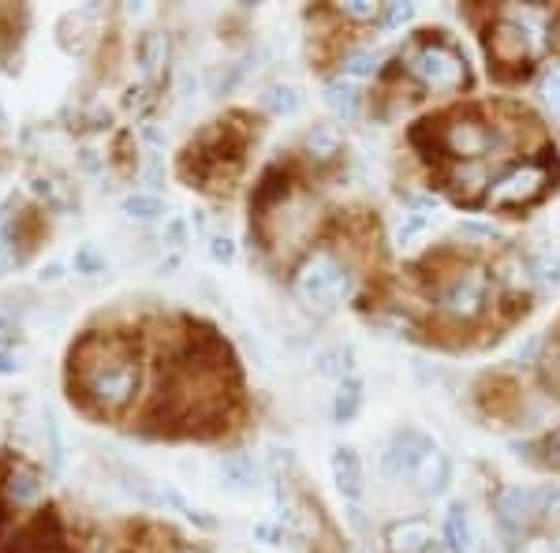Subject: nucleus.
<instances>
[{
  "instance_id": "f257e3e1",
  "label": "nucleus",
  "mask_w": 560,
  "mask_h": 553,
  "mask_svg": "<svg viewBox=\"0 0 560 553\" xmlns=\"http://www.w3.org/2000/svg\"><path fill=\"white\" fill-rule=\"evenodd\" d=\"M79 382H83L86 397L94 400L105 412H120L127 400L139 389V363L135 352L116 337H90L79 348Z\"/></svg>"
},
{
  "instance_id": "f03ea898",
  "label": "nucleus",
  "mask_w": 560,
  "mask_h": 553,
  "mask_svg": "<svg viewBox=\"0 0 560 553\" xmlns=\"http://www.w3.org/2000/svg\"><path fill=\"white\" fill-rule=\"evenodd\" d=\"M351 273L329 247H318L303 258V266L295 270V296L303 299L314 311H329L340 299L348 296Z\"/></svg>"
},
{
  "instance_id": "7ed1b4c3",
  "label": "nucleus",
  "mask_w": 560,
  "mask_h": 553,
  "mask_svg": "<svg viewBox=\"0 0 560 553\" xmlns=\"http://www.w3.org/2000/svg\"><path fill=\"white\" fill-rule=\"evenodd\" d=\"M411 79L434 94H456L467 83V60L448 42H419L407 49Z\"/></svg>"
},
{
  "instance_id": "20e7f679",
  "label": "nucleus",
  "mask_w": 560,
  "mask_h": 553,
  "mask_svg": "<svg viewBox=\"0 0 560 553\" xmlns=\"http://www.w3.org/2000/svg\"><path fill=\"white\" fill-rule=\"evenodd\" d=\"M549 187V169L542 161H519L504 172L501 180H493L490 202L501 210H516V206H531L546 195Z\"/></svg>"
},
{
  "instance_id": "39448f33",
  "label": "nucleus",
  "mask_w": 560,
  "mask_h": 553,
  "mask_svg": "<svg viewBox=\"0 0 560 553\" xmlns=\"http://www.w3.org/2000/svg\"><path fill=\"white\" fill-rule=\"evenodd\" d=\"M560 490H531V486H512L497 497V516L508 531L531 527L538 516H557Z\"/></svg>"
},
{
  "instance_id": "423d86ee",
  "label": "nucleus",
  "mask_w": 560,
  "mask_h": 553,
  "mask_svg": "<svg viewBox=\"0 0 560 553\" xmlns=\"http://www.w3.org/2000/svg\"><path fill=\"white\" fill-rule=\"evenodd\" d=\"M486 296H490V277L482 270H460L452 281H445L441 288V311L456 322H471L482 314L486 307Z\"/></svg>"
},
{
  "instance_id": "0eeeda50",
  "label": "nucleus",
  "mask_w": 560,
  "mask_h": 553,
  "mask_svg": "<svg viewBox=\"0 0 560 553\" xmlns=\"http://www.w3.org/2000/svg\"><path fill=\"white\" fill-rule=\"evenodd\" d=\"M437 142H441V150L452 157H463V161H475L490 150L493 142V131L471 113H456L448 116L445 124L437 128Z\"/></svg>"
},
{
  "instance_id": "6e6552de",
  "label": "nucleus",
  "mask_w": 560,
  "mask_h": 553,
  "mask_svg": "<svg viewBox=\"0 0 560 553\" xmlns=\"http://www.w3.org/2000/svg\"><path fill=\"white\" fill-rule=\"evenodd\" d=\"M531 30L527 23H516V19H497L490 30V57L504 68H516V64H527L531 57Z\"/></svg>"
},
{
  "instance_id": "1a4fd4ad",
  "label": "nucleus",
  "mask_w": 560,
  "mask_h": 553,
  "mask_svg": "<svg viewBox=\"0 0 560 553\" xmlns=\"http://www.w3.org/2000/svg\"><path fill=\"white\" fill-rule=\"evenodd\" d=\"M385 546H389V553H441L434 527L426 520H396L385 531Z\"/></svg>"
},
{
  "instance_id": "9d476101",
  "label": "nucleus",
  "mask_w": 560,
  "mask_h": 553,
  "mask_svg": "<svg viewBox=\"0 0 560 553\" xmlns=\"http://www.w3.org/2000/svg\"><path fill=\"white\" fill-rule=\"evenodd\" d=\"M434 441H426L422 434H415V430H404V434H396L389 445V453H385V464H389L392 475H407L411 479V471H415V464L422 460V453L430 449Z\"/></svg>"
},
{
  "instance_id": "9b49d317",
  "label": "nucleus",
  "mask_w": 560,
  "mask_h": 553,
  "mask_svg": "<svg viewBox=\"0 0 560 553\" xmlns=\"http://www.w3.org/2000/svg\"><path fill=\"white\" fill-rule=\"evenodd\" d=\"M434 221H437V202L419 199L404 217H400V225H396V247H400V251H411V247L430 232Z\"/></svg>"
},
{
  "instance_id": "f8f14e48",
  "label": "nucleus",
  "mask_w": 560,
  "mask_h": 553,
  "mask_svg": "<svg viewBox=\"0 0 560 553\" xmlns=\"http://www.w3.org/2000/svg\"><path fill=\"white\" fill-rule=\"evenodd\" d=\"M448 475H452V468H448V456L437 449V445H430L426 453H422V460L415 464V471H411V483L419 486L422 494H441L448 486Z\"/></svg>"
},
{
  "instance_id": "ddd939ff",
  "label": "nucleus",
  "mask_w": 560,
  "mask_h": 553,
  "mask_svg": "<svg viewBox=\"0 0 560 553\" xmlns=\"http://www.w3.org/2000/svg\"><path fill=\"white\" fill-rule=\"evenodd\" d=\"M333 479H336V490L348 497V501H355V497L363 494V460H359V453L351 445L333 449Z\"/></svg>"
},
{
  "instance_id": "4468645a",
  "label": "nucleus",
  "mask_w": 560,
  "mask_h": 553,
  "mask_svg": "<svg viewBox=\"0 0 560 553\" xmlns=\"http://www.w3.org/2000/svg\"><path fill=\"white\" fill-rule=\"evenodd\" d=\"M4 497L12 505H34L42 497V475L23 460H15L12 471H8V483H4Z\"/></svg>"
},
{
  "instance_id": "2eb2a0df",
  "label": "nucleus",
  "mask_w": 560,
  "mask_h": 553,
  "mask_svg": "<svg viewBox=\"0 0 560 553\" xmlns=\"http://www.w3.org/2000/svg\"><path fill=\"white\" fill-rule=\"evenodd\" d=\"M217 471H221V486L236 490V494L254 490V483H258V468H254V460L247 453H224Z\"/></svg>"
},
{
  "instance_id": "dca6fc26",
  "label": "nucleus",
  "mask_w": 560,
  "mask_h": 553,
  "mask_svg": "<svg viewBox=\"0 0 560 553\" xmlns=\"http://www.w3.org/2000/svg\"><path fill=\"white\" fill-rule=\"evenodd\" d=\"M445 535H448V546H452V553H471V550H475V531H471V516H467V505H463V501L448 505Z\"/></svg>"
},
{
  "instance_id": "f3484780",
  "label": "nucleus",
  "mask_w": 560,
  "mask_h": 553,
  "mask_svg": "<svg viewBox=\"0 0 560 553\" xmlns=\"http://www.w3.org/2000/svg\"><path fill=\"white\" fill-rule=\"evenodd\" d=\"M325 101H329V109H333L340 120H355V116H359V105H363V94H359V86L348 83V79H336V83L325 86Z\"/></svg>"
},
{
  "instance_id": "a211bd4d",
  "label": "nucleus",
  "mask_w": 560,
  "mask_h": 553,
  "mask_svg": "<svg viewBox=\"0 0 560 553\" xmlns=\"http://www.w3.org/2000/svg\"><path fill=\"white\" fill-rule=\"evenodd\" d=\"M168 53H172V42H168L165 30H150L146 38H142L139 45V64L142 71L154 79V75H161V68L168 64Z\"/></svg>"
},
{
  "instance_id": "6ab92c4d",
  "label": "nucleus",
  "mask_w": 560,
  "mask_h": 553,
  "mask_svg": "<svg viewBox=\"0 0 560 553\" xmlns=\"http://www.w3.org/2000/svg\"><path fill=\"white\" fill-rule=\"evenodd\" d=\"M359 408H363V385L355 382V378H348V382H340V389H336L333 415L340 419V423H351V419L359 415Z\"/></svg>"
},
{
  "instance_id": "aec40b11",
  "label": "nucleus",
  "mask_w": 560,
  "mask_h": 553,
  "mask_svg": "<svg viewBox=\"0 0 560 553\" xmlns=\"http://www.w3.org/2000/svg\"><path fill=\"white\" fill-rule=\"evenodd\" d=\"M497 277H501L508 288H523V284H531L534 281V262H527L523 255H508L497 262Z\"/></svg>"
},
{
  "instance_id": "412c9836",
  "label": "nucleus",
  "mask_w": 560,
  "mask_h": 553,
  "mask_svg": "<svg viewBox=\"0 0 560 553\" xmlns=\"http://www.w3.org/2000/svg\"><path fill=\"white\" fill-rule=\"evenodd\" d=\"M262 101H266L269 113H277V116H295L299 113V105H303V98H299L295 86H269Z\"/></svg>"
},
{
  "instance_id": "4be33fe9",
  "label": "nucleus",
  "mask_w": 560,
  "mask_h": 553,
  "mask_svg": "<svg viewBox=\"0 0 560 553\" xmlns=\"http://www.w3.org/2000/svg\"><path fill=\"white\" fill-rule=\"evenodd\" d=\"M124 213L131 217V221H154V217H161V213H165V206H161V199H157V195L135 191V195H127V199H124Z\"/></svg>"
},
{
  "instance_id": "5701e85b",
  "label": "nucleus",
  "mask_w": 560,
  "mask_h": 553,
  "mask_svg": "<svg viewBox=\"0 0 560 553\" xmlns=\"http://www.w3.org/2000/svg\"><path fill=\"white\" fill-rule=\"evenodd\" d=\"M307 150L310 157H318V161H329V157L340 154V135L333 128H314L307 135Z\"/></svg>"
},
{
  "instance_id": "b1692460",
  "label": "nucleus",
  "mask_w": 560,
  "mask_h": 553,
  "mask_svg": "<svg viewBox=\"0 0 560 553\" xmlns=\"http://www.w3.org/2000/svg\"><path fill=\"white\" fill-rule=\"evenodd\" d=\"M538 94H542V105H546V113L553 116V124H560V64L546 68Z\"/></svg>"
},
{
  "instance_id": "393cba45",
  "label": "nucleus",
  "mask_w": 560,
  "mask_h": 553,
  "mask_svg": "<svg viewBox=\"0 0 560 553\" xmlns=\"http://www.w3.org/2000/svg\"><path fill=\"white\" fill-rule=\"evenodd\" d=\"M374 68H378V53H370V49H359V53H351L348 60H344V75L340 79H348V83H355V79H366V75H374Z\"/></svg>"
},
{
  "instance_id": "a878e982",
  "label": "nucleus",
  "mask_w": 560,
  "mask_h": 553,
  "mask_svg": "<svg viewBox=\"0 0 560 553\" xmlns=\"http://www.w3.org/2000/svg\"><path fill=\"white\" fill-rule=\"evenodd\" d=\"M15 236H12V206H0V273L12 270L15 262Z\"/></svg>"
},
{
  "instance_id": "bb28decb",
  "label": "nucleus",
  "mask_w": 560,
  "mask_h": 553,
  "mask_svg": "<svg viewBox=\"0 0 560 553\" xmlns=\"http://www.w3.org/2000/svg\"><path fill=\"white\" fill-rule=\"evenodd\" d=\"M542 370H546V382L553 389H560V329L549 337L546 344V359H542Z\"/></svg>"
},
{
  "instance_id": "cd10ccee",
  "label": "nucleus",
  "mask_w": 560,
  "mask_h": 553,
  "mask_svg": "<svg viewBox=\"0 0 560 553\" xmlns=\"http://www.w3.org/2000/svg\"><path fill=\"white\" fill-rule=\"evenodd\" d=\"M340 12L348 15V19H359V23H366V19H381V4H370V0H344L340 4Z\"/></svg>"
},
{
  "instance_id": "c85d7f7f",
  "label": "nucleus",
  "mask_w": 560,
  "mask_h": 553,
  "mask_svg": "<svg viewBox=\"0 0 560 553\" xmlns=\"http://www.w3.org/2000/svg\"><path fill=\"white\" fill-rule=\"evenodd\" d=\"M411 15H415V4H389V8L381 12V27H385V30L404 27Z\"/></svg>"
},
{
  "instance_id": "c756f323",
  "label": "nucleus",
  "mask_w": 560,
  "mask_h": 553,
  "mask_svg": "<svg viewBox=\"0 0 560 553\" xmlns=\"http://www.w3.org/2000/svg\"><path fill=\"white\" fill-rule=\"evenodd\" d=\"M75 270H79V273H86V277H94V273H101V270H105V258H101L98 251H94V247H90V243H86L83 251H79V255H75Z\"/></svg>"
},
{
  "instance_id": "7c9ffc66",
  "label": "nucleus",
  "mask_w": 560,
  "mask_h": 553,
  "mask_svg": "<svg viewBox=\"0 0 560 553\" xmlns=\"http://www.w3.org/2000/svg\"><path fill=\"white\" fill-rule=\"evenodd\" d=\"M534 277H538L542 284H553V288H557L560 284V258L542 255L538 262H534Z\"/></svg>"
},
{
  "instance_id": "2f4dec72",
  "label": "nucleus",
  "mask_w": 560,
  "mask_h": 553,
  "mask_svg": "<svg viewBox=\"0 0 560 553\" xmlns=\"http://www.w3.org/2000/svg\"><path fill=\"white\" fill-rule=\"evenodd\" d=\"M34 191H38L42 199L53 202V206H68V195H64V184H56V180H45V176H38V180H34Z\"/></svg>"
},
{
  "instance_id": "473e14b6",
  "label": "nucleus",
  "mask_w": 560,
  "mask_h": 553,
  "mask_svg": "<svg viewBox=\"0 0 560 553\" xmlns=\"http://www.w3.org/2000/svg\"><path fill=\"white\" fill-rule=\"evenodd\" d=\"M523 553H560V539H549V535H542V539L523 542Z\"/></svg>"
},
{
  "instance_id": "72a5a7b5",
  "label": "nucleus",
  "mask_w": 560,
  "mask_h": 553,
  "mask_svg": "<svg viewBox=\"0 0 560 553\" xmlns=\"http://www.w3.org/2000/svg\"><path fill=\"white\" fill-rule=\"evenodd\" d=\"M23 370V352H0V374H19Z\"/></svg>"
},
{
  "instance_id": "f704fd0d",
  "label": "nucleus",
  "mask_w": 560,
  "mask_h": 553,
  "mask_svg": "<svg viewBox=\"0 0 560 553\" xmlns=\"http://www.w3.org/2000/svg\"><path fill=\"white\" fill-rule=\"evenodd\" d=\"M546 460L553 464V468H560V426L546 438Z\"/></svg>"
},
{
  "instance_id": "c9c22d12",
  "label": "nucleus",
  "mask_w": 560,
  "mask_h": 553,
  "mask_svg": "<svg viewBox=\"0 0 560 553\" xmlns=\"http://www.w3.org/2000/svg\"><path fill=\"white\" fill-rule=\"evenodd\" d=\"M213 258H217V262H228V258L236 255V247H232V240H213Z\"/></svg>"
},
{
  "instance_id": "e433bc0d",
  "label": "nucleus",
  "mask_w": 560,
  "mask_h": 553,
  "mask_svg": "<svg viewBox=\"0 0 560 553\" xmlns=\"http://www.w3.org/2000/svg\"><path fill=\"white\" fill-rule=\"evenodd\" d=\"M187 553H195V550H187Z\"/></svg>"
}]
</instances>
